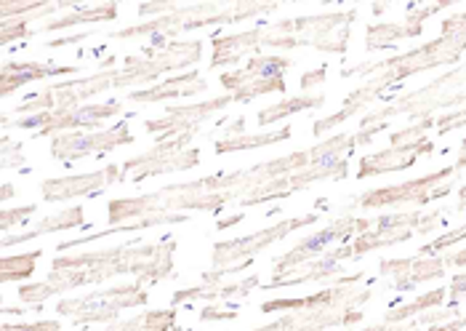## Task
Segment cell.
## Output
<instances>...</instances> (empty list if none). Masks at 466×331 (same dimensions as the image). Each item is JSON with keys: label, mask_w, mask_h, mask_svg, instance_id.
<instances>
[{"label": "cell", "mask_w": 466, "mask_h": 331, "mask_svg": "<svg viewBox=\"0 0 466 331\" xmlns=\"http://www.w3.org/2000/svg\"><path fill=\"white\" fill-rule=\"evenodd\" d=\"M448 299H451L453 307L461 305V299H466V273L453 275V281H451V286H448Z\"/></svg>", "instance_id": "cell-40"}, {"label": "cell", "mask_w": 466, "mask_h": 331, "mask_svg": "<svg viewBox=\"0 0 466 331\" xmlns=\"http://www.w3.org/2000/svg\"><path fill=\"white\" fill-rule=\"evenodd\" d=\"M278 3H256V0H238V3H195V5H177L166 16H157L152 22H139L126 30H115L109 37L115 40H134V37H163L171 40L187 30H200L211 25H238L253 16L275 11Z\"/></svg>", "instance_id": "cell-7"}, {"label": "cell", "mask_w": 466, "mask_h": 331, "mask_svg": "<svg viewBox=\"0 0 466 331\" xmlns=\"http://www.w3.org/2000/svg\"><path fill=\"white\" fill-rule=\"evenodd\" d=\"M453 169H456V171H461V169H466V140H464V142H461V152H459V158H456Z\"/></svg>", "instance_id": "cell-47"}, {"label": "cell", "mask_w": 466, "mask_h": 331, "mask_svg": "<svg viewBox=\"0 0 466 331\" xmlns=\"http://www.w3.org/2000/svg\"><path fill=\"white\" fill-rule=\"evenodd\" d=\"M75 227H88V222L83 220V206H72V209H65V212L48 214L46 220H40L37 224H33V227L25 230L22 235H3L0 246H3V249H11V246H16V243L35 241L40 235L59 233V230H75Z\"/></svg>", "instance_id": "cell-26"}, {"label": "cell", "mask_w": 466, "mask_h": 331, "mask_svg": "<svg viewBox=\"0 0 466 331\" xmlns=\"http://www.w3.org/2000/svg\"><path fill=\"white\" fill-rule=\"evenodd\" d=\"M445 286H440V289H431L424 296H416L413 302H405V305H400V307H392L387 315H384V321L381 324H402V321H408V318H413V315H419V313H430L434 307H440L442 302H445Z\"/></svg>", "instance_id": "cell-31"}, {"label": "cell", "mask_w": 466, "mask_h": 331, "mask_svg": "<svg viewBox=\"0 0 466 331\" xmlns=\"http://www.w3.org/2000/svg\"><path fill=\"white\" fill-rule=\"evenodd\" d=\"M117 19V3L109 0V3H99V5H88V8H77L70 16H62V19H54V22H46L37 27L35 36L40 33H56V30H70L77 25H91V22H115Z\"/></svg>", "instance_id": "cell-29"}, {"label": "cell", "mask_w": 466, "mask_h": 331, "mask_svg": "<svg viewBox=\"0 0 466 331\" xmlns=\"http://www.w3.org/2000/svg\"><path fill=\"white\" fill-rule=\"evenodd\" d=\"M238 318V307H224V302H211L208 307L200 310V321L211 324V321H235Z\"/></svg>", "instance_id": "cell-36"}, {"label": "cell", "mask_w": 466, "mask_h": 331, "mask_svg": "<svg viewBox=\"0 0 466 331\" xmlns=\"http://www.w3.org/2000/svg\"><path fill=\"white\" fill-rule=\"evenodd\" d=\"M466 123V108H456V110L445 112L442 118H437V134H451V131H456V129H461Z\"/></svg>", "instance_id": "cell-37"}, {"label": "cell", "mask_w": 466, "mask_h": 331, "mask_svg": "<svg viewBox=\"0 0 466 331\" xmlns=\"http://www.w3.org/2000/svg\"><path fill=\"white\" fill-rule=\"evenodd\" d=\"M445 212H431V214H421V212H402V214H381V217H370V227L365 233H358V238L347 246H339L333 252V257L339 262L344 259H360L370 252L379 249H390L397 243L410 241L416 233L419 235H430L440 227Z\"/></svg>", "instance_id": "cell-9"}, {"label": "cell", "mask_w": 466, "mask_h": 331, "mask_svg": "<svg viewBox=\"0 0 466 331\" xmlns=\"http://www.w3.org/2000/svg\"><path fill=\"white\" fill-rule=\"evenodd\" d=\"M456 174L459 171L453 166H448V169H437L427 177H419V180H410V182L368 190L365 195L358 198V206L360 209H390V206H402V203L427 206L431 201H440V198L451 195V190H453L451 180Z\"/></svg>", "instance_id": "cell-12"}, {"label": "cell", "mask_w": 466, "mask_h": 331, "mask_svg": "<svg viewBox=\"0 0 466 331\" xmlns=\"http://www.w3.org/2000/svg\"><path fill=\"white\" fill-rule=\"evenodd\" d=\"M149 302V292L144 289V281L112 286L102 292L77 296V299H59L56 302V315L72 318L75 324H112L123 310L144 307Z\"/></svg>", "instance_id": "cell-10"}, {"label": "cell", "mask_w": 466, "mask_h": 331, "mask_svg": "<svg viewBox=\"0 0 466 331\" xmlns=\"http://www.w3.org/2000/svg\"><path fill=\"white\" fill-rule=\"evenodd\" d=\"M232 94H221L214 97L208 102H200V105H187V108H166V112L160 118H149L144 120V129L147 134H152L157 142H166V140H177V137H198L200 134V126L216 115V112L227 110L232 105Z\"/></svg>", "instance_id": "cell-15"}, {"label": "cell", "mask_w": 466, "mask_h": 331, "mask_svg": "<svg viewBox=\"0 0 466 331\" xmlns=\"http://www.w3.org/2000/svg\"><path fill=\"white\" fill-rule=\"evenodd\" d=\"M397 40H405V27L395 22H373L365 30V48L379 51V48H392Z\"/></svg>", "instance_id": "cell-33"}, {"label": "cell", "mask_w": 466, "mask_h": 331, "mask_svg": "<svg viewBox=\"0 0 466 331\" xmlns=\"http://www.w3.org/2000/svg\"><path fill=\"white\" fill-rule=\"evenodd\" d=\"M0 331H62V321H25V324L3 321Z\"/></svg>", "instance_id": "cell-38"}, {"label": "cell", "mask_w": 466, "mask_h": 331, "mask_svg": "<svg viewBox=\"0 0 466 331\" xmlns=\"http://www.w3.org/2000/svg\"><path fill=\"white\" fill-rule=\"evenodd\" d=\"M102 331H181L177 324V307L144 310L128 321H112Z\"/></svg>", "instance_id": "cell-28"}, {"label": "cell", "mask_w": 466, "mask_h": 331, "mask_svg": "<svg viewBox=\"0 0 466 331\" xmlns=\"http://www.w3.org/2000/svg\"><path fill=\"white\" fill-rule=\"evenodd\" d=\"M320 220V214H301V217H290V220L269 224L258 233L243 235V238H232V241H218L214 243V254H211V270H206L200 275V281H221L224 275H235L243 273L246 267H251L258 259L261 252H267L272 243L288 238L290 233L309 227Z\"/></svg>", "instance_id": "cell-8"}, {"label": "cell", "mask_w": 466, "mask_h": 331, "mask_svg": "<svg viewBox=\"0 0 466 331\" xmlns=\"http://www.w3.org/2000/svg\"><path fill=\"white\" fill-rule=\"evenodd\" d=\"M37 212L35 203H27V206H19V209H5L3 214H0V230H3V235H8V230L14 227V224H19V222H27L33 214Z\"/></svg>", "instance_id": "cell-35"}, {"label": "cell", "mask_w": 466, "mask_h": 331, "mask_svg": "<svg viewBox=\"0 0 466 331\" xmlns=\"http://www.w3.org/2000/svg\"><path fill=\"white\" fill-rule=\"evenodd\" d=\"M246 115L235 118L229 123V129H224V134L216 140L214 152L216 155H227V152H243V150H258L267 145H280L293 137L290 129H280V131H267V134H246Z\"/></svg>", "instance_id": "cell-24"}, {"label": "cell", "mask_w": 466, "mask_h": 331, "mask_svg": "<svg viewBox=\"0 0 466 331\" xmlns=\"http://www.w3.org/2000/svg\"><path fill=\"white\" fill-rule=\"evenodd\" d=\"M200 59H203V40H171V46L163 51L149 46L142 54L126 57L123 67H107V70H99L94 75L54 83V86L37 91L33 97H27L14 110L3 112V118L14 120V118H27V115H37V112L83 108L88 99H94L105 91L128 88V86H147L149 88V86L160 83L163 75L184 70L189 65H198Z\"/></svg>", "instance_id": "cell-3"}, {"label": "cell", "mask_w": 466, "mask_h": 331, "mask_svg": "<svg viewBox=\"0 0 466 331\" xmlns=\"http://www.w3.org/2000/svg\"><path fill=\"white\" fill-rule=\"evenodd\" d=\"M115 182H123V169L120 166H105L99 171H86V174H70V177H54L40 182V198L46 203H65L80 195H99L105 187Z\"/></svg>", "instance_id": "cell-16"}, {"label": "cell", "mask_w": 466, "mask_h": 331, "mask_svg": "<svg viewBox=\"0 0 466 331\" xmlns=\"http://www.w3.org/2000/svg\"><path fill=\"white\" fill-rule=\"evenodd\" d=\"M445 257H402L384 259L379 264V273L384 278H392L397 292H410L421 284H430L437 278H445Z\"/></svg>", "instance_id": "cell-19"}, {"label": "cell", "mask_w": 466, "mask_h": 331, "mask_svg": "<svg viewBox=\"0 0 466 331\" xmlns=\"http://www.w3.org/2000/svg\"><path fill=\"white\" fill-rule=\"evenodd\" d=\"M80 73V65H37V62H5L0 67V97L8 99L27 83L56 78V75Z\"/></svg>", "instance_id": "cell-23"}, {"label": "cell", "mask_w": 466, "mask_h": 331, "mask_svg": "<svg viewBox=\"0 0 466 331\" xmlns=\"http://www.w3.org/2000/svg\"><path fill=\"white\" fill-rule=\"evenodd\" d=\"M325 97L323 94H301V97H290L283 99L280 105H272V108H264L256 115V123L258 126H269V123H278V120H286L296 112L315 110V108H323Z\"/></svg>", "instance_id": "cell-30"}, {"label": "cell", "mask_w": 466, "mask_h": 331, "mask_svg": "<svg viewBox=\"0 0 466 331\" xmlns=\"http://www.w3.org/2000/svg\"><path fill=\"white\" fill-rule=\"evenodd\" d=\"M123 112V102H105V105H83V108H72V110H48L27 115V118H16V120H5L0 118L3 131L8 129H25L33 131V137H59L75 129H96L99 123H105L109 118Z\"/></svg>", "instance_id": "cell-11"}, {"label": "cell", "mask_w": 466, "mask_h": 331, "mask_svg": "<svg viewBox=\"0 0 466 331\" xmlns=\"http://www.w3.org/2000/svg\"><path fill=\"white\" fill-rule=\"evenodd\" d=\"M358 19V11H336L320 16L283 19L278 25H261L248 33L216 36L211 40V70L224 65H238L246 54L258 57L264 48H318L325 54H347L350 30Z\"/></svg>", "instance_id": "cell-5"}, {"label": "cell", "mask_w": 466, "mask_h": 331, "mask_svg": "<svg viewBox=\"0 0 466 331\" xmlns=\"http://www.w3.org/2000/svg\"><path fill=\"white\" fill-rule=\"evenodd\" d=\"M358 331H421L419 329V324H408V326H402V324H373V326H365V329Z\"/></svg>", "instance_id": "cell-42"}, {"label": "cell", "mask_w": 466, "mask_h": 331, "mask_svg": "<svg viewBox=\"0 0 466 331\" xmlns=\"http://www.w3.org/2000/svg\"><path fill=\"white\" fill-rule=\"evenodd\" d=\"M325 75H328V67H325V65H320L318 70L304 73L301 75V88H304V91H309V88H315V86H323Z\"/></svg>", "instance_id": "cell-41"}, {"label": "cell", "mask_w": 466, "mask_h": 331, "mask_svg": "<svg viewBox=\"0 0 466 331\" xmlns=\"http://www.w3.org/2000/svg\"><path fill=\"white\" fill-rule=\"evenodd\" d=\"M355 233H358V217H341V220L330 222V224L323 227L320 233L307 235L301 243H296V246H293L290 252H286L278 262H272V275H275V273H286L290 267H299V264H304V262H309V259L320 257V254H325V249H328L330 243L347 241V238L355 235Z\"/></svg>", "instance_id": "cell-17"}, {"label": "cell", "mask_w": 466, "mask_h": 331, "mask_svg": "<svg viewBox=\"0 0 466 331\" xmlns=\"http://www.w3.org/2000/svg\"><path fill=\"white\" fill-rule=\"evenodd\" d=\"M461 54H466V14L445 19L442 22V36L437 37V40H431V43H424L419 48H410V51H405L400 57H392L387 62H376V65H362V67L344 70L341 73L344 78H355V75L365 78V75L373 73H376V78L368 80L365 86L355 88L344 99L341 110L328 115L323 120H318L315 129H312V134L320 140L328 131H333L341 123H347L350 118H355L360 110L370 108L376 99H381L387 94V88H392V83H400V80H405L410 75L437 70L442 65H453V62L461 59Z\"/></svg>", "instance_id": "cell-4"}, {"label": "cell", "mask_w": 466, "mask_h": 331, "mask_svg": "<svg viewBox=\"0 0 466 331\" xmlns=\"http://www.w3.org/2000/svg\"><path fill=\"white\" fill-rule=\"evenodd\" d=\"M431 150H434V145H431L430 140H419L413 145H390L387 150L368 152V155L360 158L358 180L379 177V174H392V171H405L421 155H430Z\"/></svg>", "instance_id": "cell-20"}, {"label": "cell", "mask_w": 466, "mask_h": 331, "mask_svg": "<svg viewBox=\"0 0 466 331\" xmlns=\"http://www.w3.org/2000/svg\"><path fill=\"white\" fill-rule=\"evenodd\" d=\"M40 310H43V305H27V307H11V305H3V315H11V313L25 315V313H40Z\"/></svg>", "instance_id": "cell-44"}, {"label": "cell", "mask_w": 466, "mask_h": 331, "mask_svg": "<svg viewBox=\"0 0 466 331\" xmlns=\"http://www.w3.org/2000/svg\"><path fill=\"white\" fill-rule=\"evenodd\" d=\"M11 195H14V184H3V192H0V198H3V201H8V198H11Z\"/></svg>", "instance_id": "cell-48"}, {"label": "cell", "mask_w": 466, "mask_h": 331, "mask_svg": "<svg viewBox=\"0 0 466 331\" xmlns=\"http://www.w3.org/2000/svg\"><path fill=\"white\" fill-rule=\"evenodd\" d=\"M246 220V214H235V217H224V220H218V230H227V227H232V224H240V222Z\"/></svg>", "instance_id": "cell-46"}, {"label": "cell", "mask_w": 466, "mask_h": 331, "mask_svg": "<svg viewBox=\"0 0 466 331\" xmlns=\"http://www.w3.org/2000/svg\"><path fill=\"white\" fill-rule=\"evenodd\" d=\"M25 158H22V145H14L11 148V137L8 131H3V169H11V166H22Z\"/></svg>", "instance_id": "cell-39"}, {"label": "cell", "mask_w": 466, "mask_h": 331, "mask_svg": "<svg viewBox=\"0 0 466 331\" xmlns=\"http://www.w3.org/2000/svg\"><path fill=\"white\" fill-rule=\"evenodd\" d=\"M218 80H221V88L227 94H232L235 105H246V102H253L256 97H264V94H286L288 88L286 78H261V75L251 73L248 67L221 73Z\"/></svg>", "instance_id": "cell-22"}, {"label": "cell", "mask_w": 466, "mask_h": 331, "mask_svg": "<svg viewBox=\"0 0 466 331\" xmlns=\"http://www.w3.org/2000/svg\"><path fill=\"white\" fill-rule=\"evenodd\" d=\"M445 264H448V267H466V249L451 254V257H445Z\"/></svg>", "instance_id": "cell-45"}, {"label": "cell", "mask_w": 466, "mask_h": 331, "mask_svg": "<svg viewBox=\"0 0 466 331\" xmlns=\"http://www.w3.org/2000/svg\"><path fill=\"white\" fill-rule=\"evenodd\" d=\"M195 137H177V140H166L157 142L152 150H147L142 155H134L128 160L120 163L123 169V182L126 177H131V182H144L149 177H160V174H174V171H189L200 166V150L189 148Z\"/></svg>", "instance_id": "cell-13"}, {"label": "cell", "mask_w": 466, "mask_h": 331, "mask_svg": "<svg viewBox=\"0 0 466 331\" xmlns=\"http://www.w3.org/2000/svg\"><path fill=\"white\" fill-rule=\"evenodd\" d=\"M461 209H466V184L461 187V192H459V212H461Z\"/></svg>", "instance_id": "cell-49"}, {"label": "cell", "mask_w": 466, "mask_h": 331, "mask_svg": "<svg viewBox=\"0 0 466 331\" xmlns=\"http://www.w3.org/2000/svg\"><path fill=\"white\" fill-rule=\"evenodd\" d=\"M466 329V315H459L453 321H445V324H434L430 326V331H461Z\"/></svg>", "instance_id": "cell-43"}, {"label": "cell", "mask_w": 466, "mask_h": 331, "mask_svg": "<svg viewBox=\"0 0 466 331\" xmlns=\"http://www.w3.org/2000/svg\"><path fill=\"white\" fill-rule=\"evenodd\" d=\"M208 88L206 78L198 70L160 80L149 88H134L126 94V102H137V105H155V102H168V99H184V97H195L203 94Z\"/></svg>", "instance_id": "cell-21"}, {"label": "cell", "mask_w": 466, "mask_h": 331, "mask_svg": "<svg viewBox=\"0 0 466 331\" xmlns=\"http://www.w3.org/2000/svg\"><path fill=\"white\" fill-rule=\"evenodd\" d=\"M341 275V262L333 257V252H325L320 257L309 259L299 267H290L286 273H275L269 284H261V292H272V289H290V286H301V284H312V281H355L360 284L362 273H352V275Z\"/></svg>", "instance_id": "cell-18"}, {"label": "cell", "mask_w": 466, "mask_h": 331, "mask_svg": "<svg viewBox=\"0 0 466 331\" xmlns=\"http://www.w3.org/2000/svg\"><path fill=\"white\" fill-rule=\"evenodd\" d=\"M464 238H466V224H461V227L451 230L448 235H440V238H434L431 243L421 246V249H419V257H434L437 252H445V249H451L453 243H459V241H464Z\"/></svg>", "instance_id": "cell-34"}, {"label": "cell", "mask_w": 466, "mask_h": 331, "mask_svg": "<svg viewBox=\"0 0 466 331\" xmlns=\"http://www.w3.org/2000/svg\"><path fill=\"white\" fill-rule=\"evenodd\" d=\"M192 214H147V217H139V220L126 222V224H117V227H107L102 233H94V235H83V238H72V241H62L56 246V252H67V249H77V246H86V243H94V241H102V238H109V235H117V233H137V230H144V227H155V224H184L189 222Z\"/></svg>", "instance_id": "cell-27"}, {"label": "cell", "mask_w": 466, "mask_h": 331, "mask_svg": "<svg viewBox=\"0 0 466 331\" xmlns=\"http://www.w3.org/2000/svg\"><path fill=\"white\" fill-rule=\"evenodd\" d=\"M370 296V289H360L355 281H344L301 299H264L261 313L286 315L248 331H325L333 326H355L362 321V310L358 307H362Z\"/></svg>", "instance_id": "cell-6"}, {"label": "cell", "mask_w": 466, "mask_h": 331, "mask_svg": "<svg viewBox=\"0 0 466 331\" xmlns=\"http://www.w3.org/2000/svg\"><path fill=\"white\" fill-rule=\"evenodd\" d=\"M43 257V252H27V254H16V257L0 259V281L3 284H14V281H27L35 275L37 259Z\"/></svg>", "instance_id": "cell-32"}, {"label": "cell", "mask_w": 466, "mask_h": 331, "mask_svg": "<svg viewBox=\"0 0 466 331\" xmlns=\"http://www.w3.org/2000/svg\"><path fill=\"white\" fill-rule=\"evenodd\" d=\"M137 137L128 131V123L99 129V131H67L51 140V158L59 163H75L88 155H105L123 145H134Z\"/></svg>", "instance_id": "cell-14"}, {"label": "cell", "mask_w": 466, "mask_h": 331, "mask_svg": "<svg viewBox=\"0 0 466 331\" xmlns=\"http://www.w3.org/2000/svg\"><path fill=\"white\" fill-rule=\"evenodd\" d=\"M258 278H243L238 284H221V281H200L198 286L192 289H181L171 299V307H179L184 302H192V299H208V302H227V299H243V296L258 289Z\"/></svg>", "instance_id": "cell-25"}, {"label": "cell", "mask_w": 466, "mask_h": 331, "mask_svg": "<svg viewBox=\"0 0 466 331\" xmlns=\"http://www.w3.org/2000/svg\"><path fill=\"white\" fill-rule=\"evenodd\" d=\"M312 166L309 150H296L290 155L264 160L251 169L232 174H214L195 182L168 184L157 192L137 198H115L107 203V217L112 227L139 220L147 214H177V212H221L227 203L248 206L251 198L267 182H275L288 174H299Z\"/></svg>", "instance_id": "cell-1"}, {"label": "cell", "mask_w": 466, "mask_h": 331, "mask_svg": "<svg viewBox=\"0 0 466 331\" xmlns=\"http://www.w3.org/2000/svg\"><path fill=\"white\" fill-rule=\"evenodd\" d=\"M177 238L157 243H139V238L102 252H83L75 257H54L51 270L37 284H22L16 296L27 305H43L56 295H67L80 286H94L117 275H137L139 281L160 284L174 273Z\"/></svg>", "instance_id": "cell-2"}]
</instances>
